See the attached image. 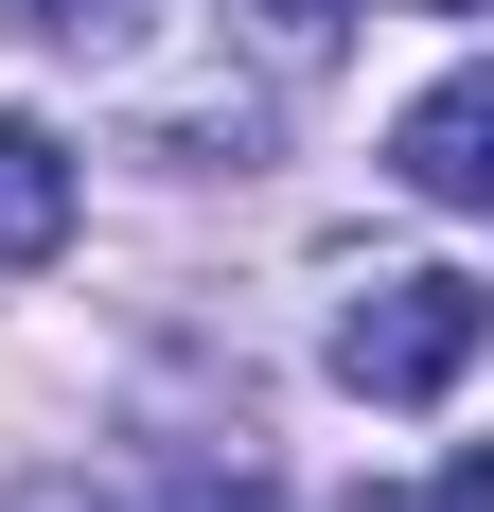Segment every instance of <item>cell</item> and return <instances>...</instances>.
Masks as SVG:
<instances>
[{
	"mask_svg": "<svg viewBox=\"0 0 494 512\" xmlns=\"http://www.w3.org/2000/svg\"><path fill=\"white\" fill-rule=\"evenodd\" d=\"M494 301L459 283V265H371L336 301V389H371V407H442L459 371H477Z\"/></svg>",
	"mask_w": 494,
	"mask_h": 512,
	"instance_id": "cell-1",
	"label": "cell"
},
{
	"mask_svg": "<svg viewBox=\"0 0 494 512\" xmlns=\"http://www.w3.org/2000/svg\"><path fill=\"white\" fill-rule=\"evenodd\" d=\"M389 177L424 212H494V71H442V89L389 124Z\"/></svg>",
	"mask_w": 494,
	"mask_h": 512,
	"instance_id": "cell-2",
	"label": "cell"
},
{
	"mask_svg": "<svg viewBox=\"0 0 494 512\" xmlns=\"http://www.w3.org/2000/svg\"><path fill=\"white\" fill-rule=\"evenodd\" d=\"M71 248V142L53 124H0V283H36Z\"/></svg>",
	"mask_w": 494,
	"mask_h": 512,
	"instance_id": "cell-3",
	"label": "cell"
},
{
	"mask_svg": "<svg viewBox=\"0 0 494 512\" xmlns=\"http://www.w3.org/2000/svg\"><path fill=\"white\" fill-rule=\"evenodd\" d=\"M89 18H106V0H18V36H89Z\"/></svg>",
	"mask_w": 494,
	"mask_h": 512,
	"instance_id": "cell-4",
	"label": "cell"
},
{
	"mask_svg": "<svg viewBox=\"0 0 494 512\" xmlns=\"http://www.w3.org/2000/svg\"><path fill=\"white\" fill-rule=\"evenodd\" d=\"M442 512H494V442H477V460H459V477H442Z\"/></svg>",
	"mask_w": 494,
	"mask_h": 512,
	"instance_id": "cell-5",
	"label": "cell"
},
{
	"mask_svg": "<svg viewBox=\"0 0 494 512\" xmlns=\"http://www.w3.org/2000/svg\"><path fill=\"white\" fill-rule=\"evenodd\" d=\"M265 18H283V36H336V18H353V0H265Z\"/></svg>",
	"mask_w": 494,
	"mask_h": 512,
	"instance_id": "cell-6",
	"label": "cell"
},
{
	"mask_svg": "<svg viewBox=\"0 0 494 512\" xmlns=\"http://www.w3.org/2000/svg\"><path fill=\"white\" fill-rule=\"evenodd\" d=\"M0 512H89V495H71V477H53V495H0Z\"/></svg>",
	"mask_w": 494,
	"mask_h": 512,
	"instance_id": "cell-7",
	"label": "cell"
},
{
	"mask_svg": "<svg viewBox=\"0 0 494 512\" xmlns=\"http://www.w3.org/2000/svg\"><path fill=\"white\" fill-rule=\"evenodd\" d=\"M442 18H494V0H442Z\"/></svg>",
	"mask_w": 494,
	"mask_h": 512,
	"instance_id": "cell-8",
	"label": "cell"
}]
</instances>
